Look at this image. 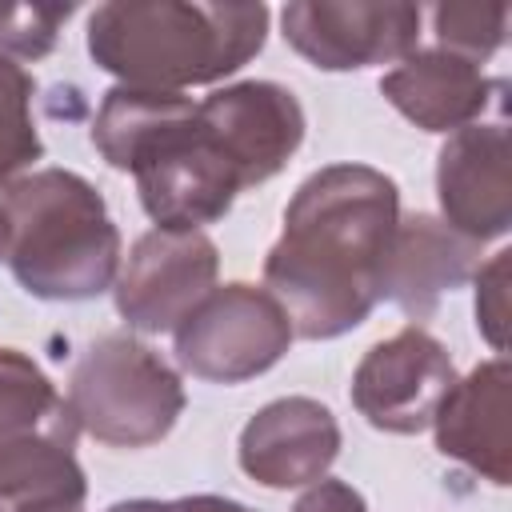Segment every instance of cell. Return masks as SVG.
<instances>
[{
    "label": "cell",
    "mask_w": 512,
    "mask_h": 512,
    "mask_svg": "<svg viewBox=\"0 0 512 512\" xmlns=\"http://www.w3.org/2000/svg\"><path fill=\"white\" fill-rule=\"evenodd\" d=\"M400 220V188L372 164L312 172L284 208L264 256V288L304 340H336L380 304L384 256Z\"/></svg>",
    "instance_id": "obj_1"
},
{
    "label": "cell",
    "mask_w": 512,
    "mask_h": 512,
    "mask_svg": "<svg viewBox=\"0 0 512 512\" xmlns=\"http://www.w3.org/2000/svg\"><path fill=\"white\" fill-rule=\"evenodd\" d=\"M88 56L132 88L184 92L216 84L260 56L268 40L264 4L200 0H108L88 16Z\"/></svg>",
    "instance_id": "obj_2"
},
{
    "label": "cell",
    "mask_w": 512,
    "mask_h": 512,
    "mask_svg": "<svg viewBox=\"0 0 512 512\" xmlns=\"http://www.w3.org/2000/svg\"><path fill=\"white\" fill-rule=\"evenodd\" d=\"M4 260L36 300L76 304L108 292L120 272V232L104 196L68 168H36L0 188Z\"/></svg>",
    "instance_id": "obj_3"
},
{
    "label": "cell",
    "mask_w": 512,
    "mask_h": 512,
    "mask_svg": "<svg viewBox=\"0 0 512 512\" xmlns=\"http://www.w3.org/2000/svg\"><path fill=\"white\" fill-rule=\"evenodd\" d=\"M68 404L92 440L108 448H148L164 440L188 396L180 372L128 332L96 336L68 376Z\"/></svg>",
    "instance_id": "obj_4"
},
{
    "label": "cell",
    "mask_w": 512,
    "mask_h": 512,
    "mask_svg": "<svg viewBox=\"0 0 512 512\" xmlns=\"http://www.w3.org/2000/svg\"><path fill=\"white\" fill-rule=\"evenodd\" d=\"M296 332L268 288L232 280L212 288L172 332L184 372L208 384H244L284 360Z\"/></svg>",
    "instance_id": "obj_5"
},
{
    "label": "cell",
    "mask_w": 512,
    "mask_h": 512,
    "mask_svg": "<svg viewBox=\"0 0 512 512\" xmlns=\"http://www.w3.org/2000/svg\"><path fill=\"white\" fill-rule=\"evenodd\" d=\"M128 172L148 220L176 232H200L204 224L224 220L232 200L244 192L236 168L200 124L196 100L136 152Z\"/></svg>",
    "instance_id": "obj_6"
},
{
    "label": "cell",
    "mask_w": 512,
    "mask_h": 512,
    "mask_svg": "<svg viewBox=\"0 0 512 512\" xmlns=\"http://www.w3.org/2000/svg\"><path fill=\"white\" fill-rule=\"evenodd\" d=\"M456 384V364L448 348L420 324H404L388 340H376L352 372L356 412L392 436H416L432 428V416L448 388Z\"/></svg>",
    "instance_id": "obj_7"
},
{
    "label": "cell",
    "mask_w": 512,
    "mask_h": 512,
    "mask_svg": "<svg viewBox=\"0 0 512 512\" xmlns=\"http://www.w3.org/2000/svg\"><path fill=\"white\" fill-rule=\"evenodd\" d=\"M424 12L416 4L296 0L280 12L284 40L320 72H356L416 52Z\"/></svg>",
    "instance_id": "obj_8"
},
{
    "label": "cell",
    "mask_w": 512,
    "mask_h": 512,
    "mask_svg": "<svg viewBox=\"0 0 512 512\" xmlns=\"http://www.w3.org/2000/svg\"><path fill=\"white\" fill-rule=\"evenodd\" d=\"M220 248L204 232L148 228L120 268L116 312L136 332H176V324L216 288Z\"/></svg>",
    "instance_id": "obj_9"
},
{
    "label": "cell",
    "mask_w": 512,
    "mask_h": 512,
    "mask_svg": "<svg viewBox=\"0 0 512 512\" xmlns=\"http://www.w3.org/2000/svg\"><path fill=\"white\" fill-rule=\"evenodd\" d=\"M200 124L228 156L244 188L272 180L304 144V108L276 80H240L216 88L200 104Z\"/></svg>",
    "instance_id": "obj_10"
},
{
    "label": "cell",
    "mask_w": 512,
    "mask_h": 512,
    "mask_svg": "<svg viewBox=\"0 0 512 512\" xmlns=\"http://www.w3.org/2000/svg\"><path fill=\"white\" fill-rule=\"evenodd\" d=\"M440 220L460 236L500 240L512 228V148L504 120L452 132L436 156Z\"/></svg>",
    "instance_id": "obj_11"
},
{
    "label": "cell",
    "mask_w": 512,
    "mask_h": 512,
    "mask_svg": "<svg viewBox=\"0 0 512 512\" xmlns=\"http://www.w3.org/2000/svg\"><path fill=\"white\" fill-rule=\"evenodd\" d=\"M340 456V424L328 404L312 396H280L264 404L244 428L236 444V460L248 480L288 492L308 488Z\"/></svg>",
    "instance_id": "obj_12"
},
{
    "label": "cell",
    "mask_w": 512,
    "mask_h": 512,
    "mask_svg": "<svg viewBox=\"0 0 512 512\" xmlns=\"http://www.w3.org/2000/svg\"><path fill=\"white\" fill-rule=\"evenodd\" d=\"M480 268V244L448 228L432 212H408L396 220L384 276H380V300H392L412 320H424L436 312L444 292L464 288Z\"/></svg>",
    "instance_id": "obj_13"
},
{
    "label": "cell",
    "mask_w": 512,
    "mask_h": 512,
    "mask_svg": "<svg viewBox=\"0 0 512 512\" xmlns=\"http://www.w3.org/2000/svg\"><path fill=\"white\" fill-rule=\"evenodd\" d=\"M380 92L416 128L452 136L468 124H480L484 108L496 92H504V84L492 80L476 60H464L436 44L396 60V68L380 76Z\"/></svg>",
    "instance_id": "obj_14"
},
{
    "label": "cell",
    "mask_w": 512,
    "mask_h": 512,
    "mask_svg": "<svg viewBox=\"0 0 512 512\" xmlns=\"http://www.w3.org/2000/svg\"><path fill=\"white\" fill-rule=\"evenodd\" d=\"M440 456L472 468L496 488L512 480L508 448V360L492 356L448 388L432 416Z\"/></svg>",
    "instance_id": "obj_15"
},
{
    "label": "cell",
    "mask_w": 512,
    "mask_h": 512,
    "mask_svg": "<svg viewBox=\"0 0 512 512\" xmlns=\"http://www.w3.org/2000/svg\"><path fill=\"white\" fill-rule=\"evenodd\" d=\"M80 424L68 396L20 348H0V456L36 440L76 448Z\"/></svg>",
    "instance_id": "obj_16"
},
{
    "label": "cell",
    "mask_w": 512,
    "mask_h": 512,
    "mask_svg": "<svg viewBox=\"0 0 512 512\" xmlns=\"http://www.w3.org/2000/svg\"><path fill=\"white\" fill-rule=\"evenodd\" d=\"M88 480L72 448L36 440L0 456V512H84Z\"/></svg>",
    "instance_id": "obj_17"
},
{
    "label": "cell",
    "mask_w": 512,
    "mask_h": 512,
    "mask_svg": "<svg viewBox=\"0 0 512 512\" xmlns=\"http://www.w3.org/2000/svg\"><path fill=\"white\" fill-rule=\"evenodd\" d=\"M192 108V100L184 92H152V88H132V84H116L104 92L96 120H92V144L96 152L108 160V168L128 172L136 152L160 132L168 128L176 116H184Z\"/></svg>",
    "instance_id": "obj_18"
},
{
    "label": "cell",
    "mask_w": 512,
    "mask_h": 512,
    "mask_svg": "<svg viewBox=\"0 0 512 512\" xmlns=\"http://www.w3.org/2000/svg\"><path fill=\"white\" fill-rule=\"evenodd\" d=\"M36 80L24 64L0 60V188L44 156V140L32 120Z\"/></svg>",
    "instance_id": "obj_19"
},
{
    "label": "cell",
    "mask_w": 512,
    "mask_h": 512,
    "mask_svg": "<svg viewBox=\"0 0 512 512\" xmlns=\"http://www.w3.org/2000/svg\"><path fill=\"white\" fill-rule=\"evenodd\" d=\"M432 28H436L440 48L484 64L504 44L508 4H436L432 8Z\"/></svg>",
    "instance_id": "obj_20"
},
{
    "label": "cell",
    "mask_w": 512,
    "mask_h": 512,
    "mask_svg": "<svg viewBox=\"0 0 512 512\" xmlns=\"http://www.w3.org/2000/svg\"><path fill=\"white\" fill-rule=\"evenodd\" d=\"M72 12L76 4H0V60H44L56 48L60 24Z\"/></svg>",
    "instance_id": "obj_21"
},
{
    "label": "cell",
    "mask_w": 512,
    "mask_h": 512,
    "mask_svg": "<svg viewBox=\"0 0 512 512\" xmlns=\"http://www.w3.org/2000/svg\"><path fill=\"white\" fill-rule=\"evenodd\" d=\"M508 264H512V252L500 248L472 276L476 280V328L492 352L508 348Z\"/></svg>",
    "instance_id": "obj_22"
},
{
    "label": "cell",
    "mask_w": 512,
    "mask_h": 512,
    "mask_svg": "<svg viewBox=\"0 0 512 512\" xmlns=\"http://www.w3.org/2000/svg\"><path fill=\"white\" fill-rule=\"evenodd\" d=\"M292 512H368V504L348 480L320 476L316 484L304 488V496L292 504Z\"/></svg>",
    "instance_id": "obj_23"
},
{
    "label": "cell",
    "mask_w": 512,
    "mask_h": 512,
    "mask_svg": "<svg viewBox=\"0 0 512 512\" xmlns=\"http://www.w3.org/2000/svg\"><path fill=\"white\" fill-rule=\"evenodd\" d=\"M164 512H252L248 504L240 500H228V496H180V500H164Z\"/></svg>",
    "instance_id": "obj_24"
},
{
    "label": "cell",
    "mask_w": 512,
    "mask_h": 512,
    "mask_svg": "<svg viewBox=\"0 0 512 512\" xmlns=\"http://www.w3.org/2000/svg\"><path fill=\"white\" fill-rule=\"evenodd\" d=\"M0 256H4V220H0Z\"/></svg>",
    "instance_id": "obj_25"
}]
</instances>
